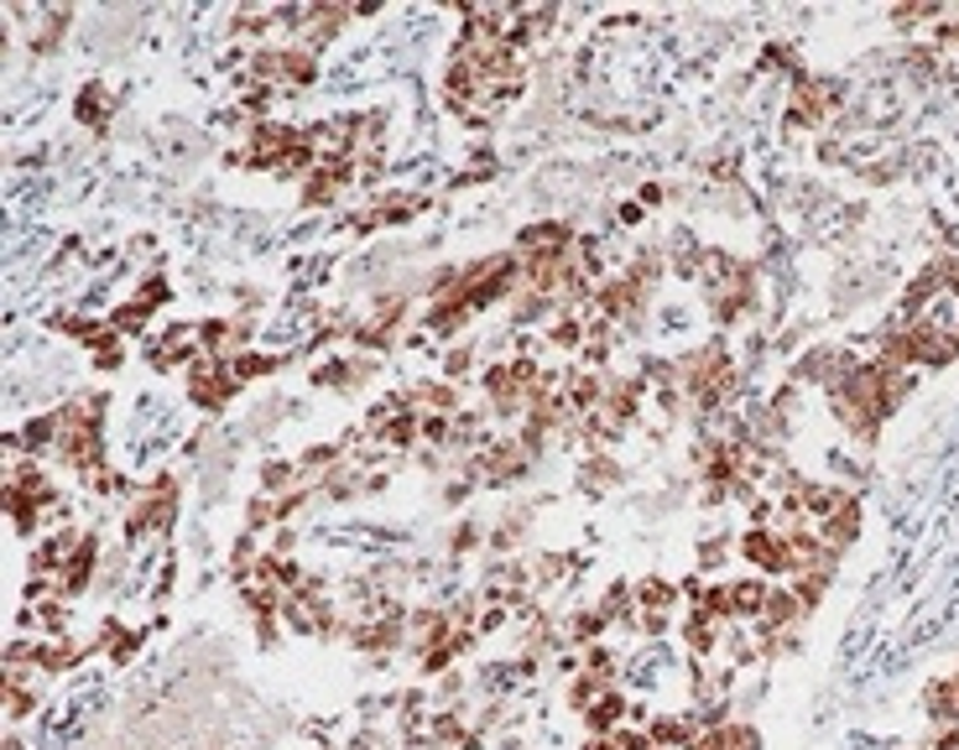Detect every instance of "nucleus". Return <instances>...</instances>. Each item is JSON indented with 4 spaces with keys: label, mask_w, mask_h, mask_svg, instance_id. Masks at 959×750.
I'll return each instance as SVG.
<instances>
[{
    "label": "nucleus",
    "mask_w": 959,
    "mask_h": 750,
    "mask_svg": "<svg viewBox=\"0 0 959 750\" xmlns=\"http://www.w3.org/2000/svg\"><path fill=\"white\" fill-rule=\"evenodd\" d=\"M475 536H479L475 527H459V532H454V553H470V547H475Z\"/></svg>",
    "instance_id": "obj_1"
}]
</instances>
